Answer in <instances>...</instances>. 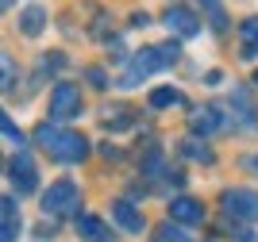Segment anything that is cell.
Segmentation results:
<instances>
[{
    "mask_svg": "<svg viewBox=\"0 0 258 242\" xmlns=\"http://www.w3.org/2000/svg\"><path fill=\"white\" fill-rule=\"evenodd\" d=\"M177 54H181V46H177V42H162V46L135 50V58L127 62V69H123L119 85H123V89H135V85H143L151 73H158V69L173 65V62H177Z\"/></svg>",
    "mask_w": 258,
    "mask_h": 242,
    "instance_id": "6da1fadb",
    "label": "cell"
},
{
    "mask_svg": "<svg viewBox=\"0 0 258 242\" xmlns=\"http://www.w3.org/2000/svg\"><path fill=\"white\" fill-rule=\"evenodd\" d=\"M77 204H81V192L74 181H54L43 192V215H74Z\"/></svg>",
    "mask_w": 258,
    "mask_h": 242,
    "instance_id": "7a4b0ae2",
    "label": "cell"
},
{
    "mask_svg": "<svg viewBox=\"0 0 258 242\" xmlns=\"http://www.w3.org/2000/svg\"><path fill=\"white\" fill-rule=\"evenodd\" d=\"M220 204H224L227 215H235V219H243V223L258 219V192L254 189H227L224 196H220Z\"/></svg>",
    "mask_w": 258,
    "mask_h": 242,
    "instance_id": "3957f363",
    "label": "cell"
},
{
    "mask_svg": "<svg viewBox=\"0 0 258 242\" xmlns=\"http://www.w3.org/2000/svg\"><path fill=\"white\" fill-rule=\"evenodd\" d=\"M8 181L16 192H35V185H39V169H35L31 154L27 150H16L8 162Z\"/></svg>",
    "mask_w": 258,
    "mask_h": 242,
    "instance_id": "277c9868",
    "label": "cell"
},
{
    "mask_svg": "<svg viewBox=\"0 0 258 242\" xmlns=\"http://www.w3.org/2000/svg\"><path fill=\"white\" fill-rule=\"evenodd\" d=\"M85 154H89V142H85V135H77V131H62V135H58V142L50 146V158L62 162V166L85 162Z\"/></svg>",
    "mask_w": 258,
    "mask_h": 242,
    "instance_id": "5b68a950",
    "label": "cell"
},
{
    "mask_svg": "<svg viewBox=\"0 0 258 242\" xmlns=\"http://www.w3.org/2000/svg\"><path fill=\"white\" fill-rule=\"evenodd\" d=\"M231 119H235L239 131H254V127H258L254 96H250L247 85H235V89H231Z\"/></svg>",
    "mask_w": 258,
    "mask_h": 242,
    "instance_id": "8992f818",
    "label": "cell"
},
{
    "mask_svg": "<svg viewBox=\"0 0 258 242\" xmlns=\"http://www.w3.org/2000/svg\"><path fill=\"white\" fill-rule=\"evenodd\" d=\"M81 112V93H77V85H54L50 93V119L54 123H62V119L77 116Z\"/></svg>",
    "mask_w": 258,
    "mask_h": 242,
    "instance_id": "52a82bcc",
    "label": "cell"
},
{
    "mask_svg": "<svg viewBox=\"0 0 258 242\" xmlns=\"http://www.w3.org/2000/svg\"><path fill=\"white\" fill-rule=\"evenodd\" d=\"M162 23H166L177 39H193V35H201V20H197L189 8H177V4H173V8H166Z\"/></svg>",
    "mask_w": 258,
    "mask_h": 242,
    "instance_id": "ba28073f",
    "label": "cell"
},
{
    "mask_svg": "<svg viewBox=\"0 0 258 242\" xmlns=\"http://www.w3.org/2000/svg\"><path fill=\"white\" fill-rule=\"evenodd\" d=\"M112 219H116V223H119V227H123L127 234H139L143 227H147V219H143V211L135 208L131 200H116V204H112Z\"/></svg>",
    "mask_w": 258,
    "mask_h": 242,
    "instance_id": "9c48e42d",
    "label": "cell"
},
{
    "mask_svg": "<svg viewBox=\"0 0 258 242\" xmlns=\"http://www.w3.org/2000/svg\"><path fill=\"white\" fill-rule=\"evenodd\" d=\"M189 127H193V135H212V131H224L227 119L216 108H197L193 116H189Z\"/></svg>",
    "mask_w": 258,
    "mask_h": 242,
    "instance_id": "30bf717a",
    "label": "cell"
},
{
    "mask_svg": "<svg viewBox=\"0 0 258 242\" xmlns=\"http://www.w3.org/2000/svg\"><path fill=\"white\" fill-rule=\"evenodd\" d=\"M16 234H20V211L12 196H4L0 200V242H16Z\"/></svg>",
    "mask_w": 258,
    "mask_h": 242,
    "instance_id": "8fae6325",
    "label": "cell"
},
{
    "mask_svg": "<svg viewBox=\"0 0 258 242\" xmlns=\"http://www.w3.org/2000/svg\"><path fill=\"white\" fill-rule=\"evenodd\" d=\"M170 219L173 223H205V208L197 200H189V196H177L170 204Z\"/></svg>",
    "mask_w": 258,
    "mask_h": 242,
    "instance_id": "7c38bea8",
    "label": "cell"
},
{
    "mask_svg": "<svg viewBox=\"0 0 258 242\" xmlns=\"http://www.w3.org/2000/svg\"><path fill=\"white\" fill-rule=\"evenodd\" d=\"M77 234L85 242H108L112 238V231H108L104 219H97V215H77Z\"/></svg>",
    "mask_w": 258,
    "mask_h": 242,
    "instance_id": "4fadbf2b",
    "label": "cell"
},
{
    "mask_svg": "<svg viewBox=\"0 0 258 242\" xmlns=\"http://www.w3.org/2000/svg\"><path fill=\"white\" fill-rule=\"evenodd\" d=\"M20 27H23V35H39L46 27V8L43 4H27V8H23V16H20Z\"/></svg>",
    "mask_w": 258,
    "mask_h": 242,
    "instance_id": "5bb4252c",
    "label": "cell"
},
{
    "mask_svg": "<svg viewBox=\"0 0 258 242\" xmlns=\"http://www.w3.org/2000/svg\"><path fill=\"white\" fill-rule=\"evenodd\" d=\"M239 35H243V58H258V16L239 23Z\"/></svg>",
    "mask_w": 258,
    "mask_h": 242,
    "instance_id": "9a60e30c",
    "label": "cell"
},
{
    "mask_svg": "<svg viewBox=\"0 0 258 242\" xmlns=\"http://www.w3.org/2000/svg\"><path fill=\"white\" fill-rule=\"evenodd\" d=\"M201 8L208 12V23H212V31H227V12L220 0H201Z\"/></svg>",
    "mask_w": 258,
    "mask_h": 242,
    "instance_id": "2e32d148",
    "label": "cell"
},
{
    "mask_svg": "<svg viewBox=\"0 0 258 242\" xmlns=\"http://www.w3.org/2000/svg\"><path fill=\"white\" fill-rule=\"evenodd\" d=\"M181 154H185V158H193V162H205V166L212 162V150H208L205 142H197V138H185V142H181Z\"/></svg>",
    "mask_w": 258,
    "mask_h": 242,
    "instance_id": "e0dca14e",
    "label": "cell"
},
{
    "mask_svg": "<svg viewBox=\"0 0 258 242\" xmlns=\"http://www.w3.org/2000/svg\"><path fill=\"white\" fill-rule=\"evenodd\" d=\"M162 242H197L193 238V231H185L181 223H162Z\"/></svg>",
    "mask_w": 258,
    "mask_h": 242,
    "instance_id": "ac0fdd59",
    "label": "cell"
},
{
    "mask_svg": "<svg viewBox=\"0 0 258 242\" xmlns=\"http://www.w3.org/2000/svg\"><path fill=\"white\" fill-rule=\"evenodd\" d=\"M173 104H181L177 89H154L151 93V108H173Z\"/></svg>",
    "mask_w": 258,
    "mask_h": 242,
    "instance_id": "d6986e66",
    "label": "cell"
},
{
    "mask_svg": "<svg viewBox=\"0 0 258 242\" xmlns=\"http://www.w3.org/2000/svg\"><path fill=\"white\" fill-rule=\"evenodd\" d=\"M58 135H62V131H58L54 123H39V127H35V142H39V146H46V150L58 142Z\"/></svg>",
    "mask_w": 258,
    "mask_h": 242,
    "instance_id": "ffe728a7",
    "label": "cell"
},
{
    "mask_svg": "<svg viewBox=\"0 0 258 242\" xmlns=\"http://www.w3.org/2000/svg\"><path fill=\"white\" fill-rule=\"evenodd\" d=\"M143 169H147L151 177H170V173H166V166H162V154H158V150H151V154L143 158Z\"/></svg>",
    "mask_w": 258,
    "mask_h": 242,
    "instance_id": "44dd1931",
    "label": "cell"
},
{
    "mask_svg": "<svg viewBox=\"0 0 258 242\" xmlns=\"http://www.w3.org/2000/svg\"><path fill=\"white\" fill-rule=\"evenodd\" d=\"M0 131H4V138H8L12 146H20V150H23V135H20V127L12 123L8 116H0Z\"/></svg>",
    "mask_w": 258,
    "mask_h": 242,
    "instance_id": "7402d4cb",
    "label": "cell"
},
{
    "mask_svg": "<svg viewBox=\"0 0 258 242\" xmlns=\"http://www.w3.org/2000/svg\"><path fill=\"white\" fill-rule=\"evenodd\" d=\"M0 65H4V93H8V89H12V81H16V69H12V58H8V54L0 58Z\"/></svg>",
    "mask_w": 258,
    "mask_h": 242,
    "instance_id": "603a6c76",
    "label": "cell"
},
{
    "mask_svg": "<svg viewBox=\"0 0 258 242\" xmlns=\"http://www.w3.org/2000/svg\"><path fill=\"white\" fill-rule=\"evenodd\" d=\"M85 77H89V81H93V85H104V73H100V69H89Z\"/></svg>",
    "mask_w": 258,
    "mask_h": 242,
    "instance_id": "cb8c5ba5",
    "label": "cell"
},
{
    "mask_svg": "<svg viewBox=\"0 0 258 242\" xmlns=\"http://www.w3.org/2000/svg\"><path fill=\"white\" fill-rule=\"evenodd\" d=\"M243 242H258V234H243Z\"/></svg>",
    "mask_w": 258,
    "mask_h": 242,
    "instance_id": "d4e9b609",
    "label": "cell"
},
{
    "mask_svg": "<svg viewBox=\"0 0 258 242\" xmlns=\"http://www.w3.org/2000/svg\"><path fill=\"white\" fill-rule=\"evenodd\" d=\"M254 85H258V69H254Z\"/></svg>",
    "mask_w": 258,
    "mask_h": 242,
    "instance_id": "484cf974",
    "label": "cell"
},
{
    "mask_svg": "<svg viewBox=\"0 0 258 242\" xmlns=\"http://www.w3.org/2000/svg\"><path fill=\"white\" fill-rule=\"evenodd\" d=\"M254 166H258V158H254Z\"/></svg>",
    "mask_w": 258,
    "mask_h": 242,
    "instance_id": "4316f807",
    "label": "cell"
}]
</instances>
